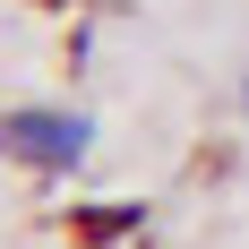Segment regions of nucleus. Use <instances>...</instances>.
Here are the masks:
<instances>
[{
  "instance_id": "f03ea898",
  "label": "nucleus",
  "mask_w": 249,
  "mask_h": 249,
  "mask_svg": "<svg viewBox=\"0 0 249 249\" xmlns=\"http://www.w3.org/2000/svg\"><path fill=\"white\" fill-rule=\"evenodd\" d=\"M138 224H146V206H138V198H129V206H86V215H77L86 241H129Z\"/></svg>"
},
{
  "instance_id": "f257e3e1",
  "label": "nucleus",
  "mask_w": 249,
  "mask_h": 249,
  "mask_svg": "<svg viewBox=\"0 0 249 249\" xmlns=\"http://www.w3.org/2000/svg\"><path fill=\"white\" fill-rule=\"evenodd\" d=\"M0 146L18 155V163H35V172H77V163L95 155V121H86V112H52V103H26V112H9Z\"/></svg>"
},
{
  "instance_id": "7ed1b4c3",
  "label": "nucleus",
  "mask_w": 249,
  "mask_h": 249,
  "mask_svg": "<svg viewBox=\"0 0 249 249\" xmlns=\"http://www.w3.org/2000/svg\"><path fill=\"white\" fill-rule=\"evenodd\" d=\"M241 112H249V77H241Z\"/></svg>"
}]
</instances>
